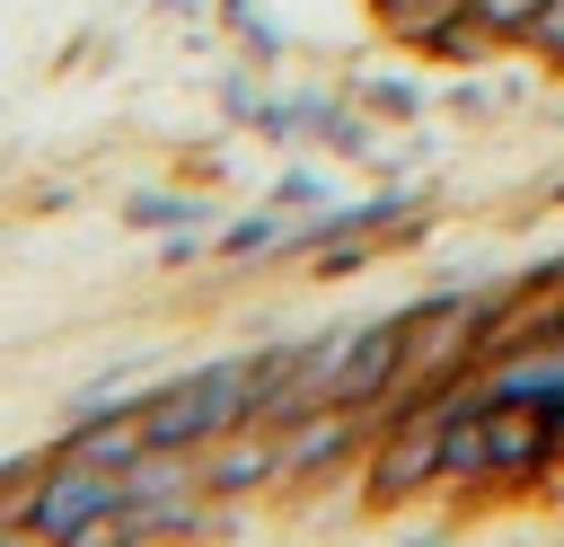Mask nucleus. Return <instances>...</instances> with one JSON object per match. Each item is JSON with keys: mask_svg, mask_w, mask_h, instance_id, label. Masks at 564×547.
Segmentation results:
<instances>
[{"mask_svg": "<svg viewBox=\"0 0 564 547\" xmlns=\"http://www.w3.org/2000/svg\"><path fill=\"white\" fill-rule=\"evenodd\" d=\"M538 9H546V0H467V18H476L485 35H529Z\"/></svg>", "mask_w": 564, "mask_h": 547, "instance_id": "f257e3e1", "label": "nucleus"}, {"mask_svg": "<svg viewBox=\"0 0 564 547\" xmlns=\"http://www.w3.org/2000/svg\"><path fill=\"white\" fill-rule=\"evenodd\" d=\"M529 44H538V53H555V62H564V0H546V9H538V18H529Z\"/></svg>", "mask_w": 564, "mask_h": 547, "instance_id": "f03ea898", "label": "nucleus"}]
</instances>
